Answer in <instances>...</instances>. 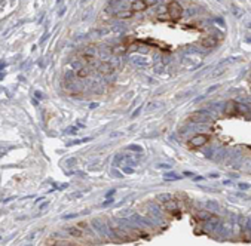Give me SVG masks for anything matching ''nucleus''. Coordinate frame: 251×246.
<instances>
[{"label":"nucleus","instance_id":"0eeeda50","mask_svg":"<svg viewBox=\"0 0 251 246\" xmlns=\"http://www.w3.org/2000/svg\"><path fill=\"white\" fill-rule=\"evenodd\" d=\"M76 76H77V77H86V76H88V70H85V68H80V70H77Z\"/></svg>","mask_w":251,"mask_h":246},{"label":"nucleus","instance_id":"6e6552de","mask_svg":"<svg viewBox=\"0 0 251 246\" xmlns=\"http://www.w3.org/2000/svg\"><path fill=\"white\" fill-rule=\"evenodd\" d=\"M68 231L73 234V236H77V237H79V236H82V230H79V228H70Z\"/></svg>","mask_w":251,"mask_h":246},{"label":"nucleus","instance_id":"423d86ee","mask_svg":"<svg viewBox=\"0 0 251 246\" xmlns=\"http://www.w3.org/2000/svg\"><path fill=\"white\" fill-rule=\"evenodd\" d=\"M80 58L85 61V62H92V61H94V55H91V53H82Z\"/></svg>","mask_w":251,"mask_h":246},{"label":"nucleus","instance_id":"39448f33","mask_svg":"<svg viewBox=\"0 0 251 246\" xmlns=\"http://www.w3.org/2000/svg\"><path fill=\"white\" fill-rule=\"evenodd\" d=\"M224 113L229 114V116H235V113H236V102L229 101L227 105H226V108H224Z\"/></svg>","mask_w":251,"mask_h":246},{"label":"nucleus","instance_id":"f03ea898","mask_svg":"<svg viewBox=\"0 0 251 246\" xmlns=\"http://www.w3.org/2000/svg\"><path fill=\"white\" fill-rule=\"evenodd\" d=\"M208 141H210V136H208V135L199 133V135H195L193 138H190L189 140V147L190 148H199V147L205 145Z\"/></svg>","mask_w":251,"mask_h":246},{"label":"nucleus","instance_id":"f257e3e1","mask_svg":"<svg viewBox=\"0 0 251 246\" xmlns=\"http://www.w3.org/2000/svg\"><path fill=\"white\" fill-rule=\"evenodd\" d=\"M167 11H168V15L172 21H178L183 15V7L178 2H170L168 6H167Z\"/></svg>","mask_w":251,"mask_h":246},{"label":"nucleus","instance_id":"20e7f679","mask_svg":"<svg viewBox=\"0 0 251 246\" xmlns=\"http://www.w3.org/2000/svg\"><path fill=\"white\" fill-rule=\"evenodd\" d=\"M216 43H217V39H216L214 36H207V37L202 39V42H201V45L204 47H212V46H216Z\"/></svg>","mask_w":251,"mask_h":246},{"label":"nucleus","instance_id":"1a4fd4ad","mask_svg":"<svg viewBox=\"0 0 251 246\" xmlns=\"http://www.w3.org/2000/svg\"><path fill=\"white\" fill-rule=\"evenodd\" d=\"M132 15V12H121V13H117V16L119 18H129Z\"/></svg>","mask_w":251,"mask_h":246},{"label":"nucleus","instance_id":"7ed1b4c3","mask_svg":"<svg viewBox=\"0 0 251 246\" xmlns=\"http://www.w3.org/2000/svg\"><path fill=\"white\" fill-rule=\"evenodd\" d=\"M149 5H153V2H146V0H135V2H132V5H131V9H132V12H138V11H144V9H147V6Z\"/></svg>","mask_w":251,"mask_h":246}]
</instances>
